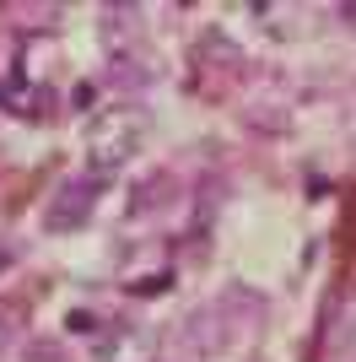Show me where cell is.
<instances>
[{"label": "cell", "instance_id": "cell-2", "mask_svg": "<svg viewBox=\"0 0 356 362\" xmlns=\"http://www.w3.org/2000/svg\"><path fill=\"white\" fill-rule=\"evenodd\" d=\"M87 200H92V184L71 179L65 189H59L54 211L44 216V227H49V233H71V227H81V222H87Z\"/></svg>", "mask_w": 356, "mask_h": 362}, {"label": "cell", "instance_id": "cell-1", "mask_svg": "<svg viewBox=\"0 0 356 362\" xmlns=\"http://www.w3.org/2000/svg\"><path fill=\"white\" fill-rule=\"evenodd\" d=\"M141 141H146V114L141 108H108L87 136V157H97L103 168H119L141 151Z\"/></svg>", "mask_w": 356, "mask_h": 362}]
</instances>
